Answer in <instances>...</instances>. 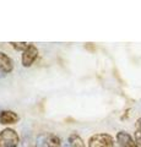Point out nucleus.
<instances>
[{"label":"nucleus","instance_id":"obj_1","mask_svg":"<svg viewBox=\"0 0 141 147\" xmlns=\"http://www.w3.org/2000/svg\"><path fill=\"white\" fill-rule=\"evenodd\" d=\"M88 147H115V142L112 135L98 132L88 139Z\"/></svg>","mask_w":141,"mask_h":147},{"label":"nucleus","instance_id":"obj_8","mask_svg":"<svg viewBox=\"0 0 141 147\" xmlns=\"http://www.w3.org/2000/svg\"><path fill=\"white\" fill-rule=\"evenodd\" d=\"M69 145L71 147H85V142L84 140L81 139V136L79 134H76V132H72V134L69 136Z\"/></svg>","mask_w":141,"mask_h":147},{"label":"nucleus","instance_id":"obj_9","mask_svg":"<svg viewBox=\"0 0 141 147\" xmlns=\"http://www.w3.org/2000/svg\"><path fill=\"white\" fill-rule=\"evenodd\" d=\"M10 44H11V47L15 49V50H17V52H24V50L28 47V43H26V42H10Z\"/></svg>","mask_w":141,"mask_h":147},{"label":"nucleus","instance_id":"obj_7","mask_svg":"<svg viewBox=\"0 0 141 147\" xmlns=\"http://www.w3.org/2000/svg\"><path fill=\"white\" fill-rule=\"evenodd\" d=\"M45 146L47 147H61L60 137L54 134H48L47 139H45Z\"/></svg>","mask_w":141,"mask_h":147},{"label":"nucleus","instance_id":"obj_11","mask_svg":"<svg viewBox=\"0 0 141 147\" xmlns=\"http://www.w3.org/2000/svg\"><path fill=\"white\" fill-rule=\"evenodd\" d=\"M136 131L141 132V118H139L138 121H136Z\"/></svg>","mask_w":141,"mask_h":147},{"label":"nucleus","instance_id":"obj_2","mask_svg":"<svg viewBox=\"0 0 141 147\" xmlns=\"http://www.w3.org/2000/svg\"><path fill=\"white\" fill-rule=\"evenodd\" d=\"M20 144V136L13 129L6 127L0 132V147H17Z\"/></svg>","mask_w":141,"mask_h":147},{"label":"nucleus","instance_id":"obj_3","mask_svg":"<svg viewBox=\"0 0 141 147\" xmlns=\"http://www.w3.org/2000/svg\"><path fill=\"white\" fill-rule=\"evenodd\" d=\"M38 49L36 47L34 44H28V47H27L24 52H22V57H21V64L24 67H30L32 66L34 61L37 60L38 58Z\"/></svg>","mask_w":141,"mask_h":147},{"label":"nucleus","instance_id":"obj_4","mask_svg":"<svg viewBox=\"0 0 141 147\" xmlns=\"http://www.w3.org/2000/svg\"><path fill=\"white\" fill-rule=\"evenodd\" d=\"M115 147H139L135 139L125 131H119L115 137Z\"/></svg>","mask_w":141,"mask_h":147},{"label":"nucleus","instance_id":"obj_5","mask_svg":"<svg viewBox=\"0 0 141 147\" xmlns=\"http://www.w3.org/2000/svg\"><path fill=\"white\" fill-rule=\"evenodd\" d=\"M20 120V117L12 110H1L0 112V124L1 125H12Z\"/></svg>","mask_w":141,"mask_h":147},{"label":"nucleus","instance_id":"obj_6","mask_svg":"<svg viewBox=\"0 0 141 147\" xmlns=\"http://www.w3.org/2000/svg\"><path fill=\"white\" fill-rule=\"evenodd\" d=\"M12 70H13L12 59L5 53L0 52V71L3 74H10Z\"/></svg>","mask_w":141,"mask_h":147},{"label":"nucleus","instance_id":"obj_10","mask_svg":"<svg viewBox=\"0 0 141 147\" xmlns=\"http://www.w3.org/2000/svg\"><path fill=\"white\" fill-rule=\"evenodd\" d=\"M135 141H136V144H138V146L141 147V132L136 131V130H135Z\"/></svg>","mask_w":141,"mask_h":147}]
</instances>
